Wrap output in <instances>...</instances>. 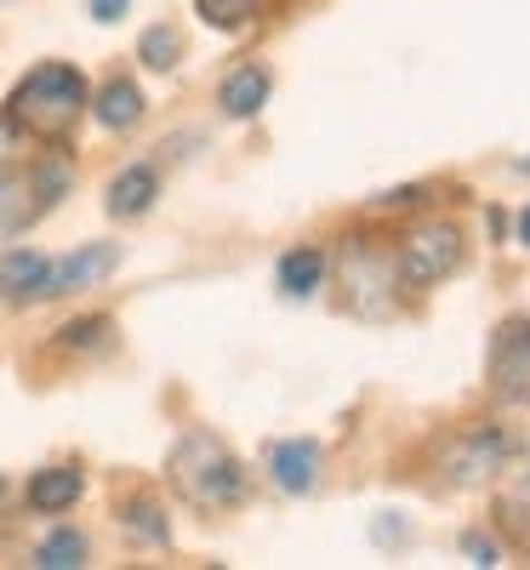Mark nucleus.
I'll list each match as a JSON object with an SVG mask.
<instances>
[{"label": "nucleus", "instance_id": "23", "mask_svg": "<svg viewBox=\"0 0 530 570\" xmlns=\"http://www.w3.org/2000/svg\"><path fill=\"white\" fill-rule=\"evenodd\" d=\"M126 7H131V0H91V18H98V23H120Z\"/></svg>", "mask_w": 530, "mask_h": 570}, {"label": "nucleus", "instance_id": "16", "mask_svg": "<svg viewBox=\"0 0 530 570\" xmlns=\"http://www.w3.org/2000/svg\"><path fill=\"white\" fill-rule=\"evenodd\" d=\"M120 525H126L137 542H155V548H166V542H171L166 513H160V502H149V497H131V502L120 508Z\"/></svg>", "mask_w": 530, "mask_h": 570}, {"label": "nucleus", "instance_id": "17", "mask_svg": "<svg viewBox=\"0 0 530 570\" xmlns=\"http://www.w3.org/2000/svg\"><path fill=\"white\" fill-rule=\"evenodd\" d=\"M29 217H40V212H35V200H29V177H18V171H0V234L23 228Z\"/></svg>", "mask_w": 530, "mask_h": 570}, {"label": "nucleus", "instance_id": "12", "mask_svg": "<svg viewBox=\"0 0 530 570\" xmlns=\"http://www.w3.org/2000/svg\"><path fill=\"white\" fill-rule=\"evenodd\" d=\"M160 195V177L155 166H126L115 183H109V217H143Z\"/></svg>", "mask_w": 530, "mask_h": 570}, {"label": "nucleus", "instance_id": "7", "mask_svg": "<svg viewBox=\"0 0 530 570\" xmlns=\"http://www.w3.org/2000/svg\"><path fill=\"white\" fill-rule=\"evenodd\" d=\"M491 383L502 394H513V389L530 383V320L524 314H513V320L497 325V337H491Z\"/></svg>", "mask_w": 530, "mask_h": 570}, {"label": "nucleus", "instance_id": "6", "mask_svg": "<svg viewBox=\"0 0 530 570\" xmlns=\"http://www.w3.org/2000/svg\"><path fill=\"white\" fill-rule=\"evenodd\" d=\"M120 263V246H86L63 263H46V279H40V297H69V292H91L104 285V274Z\"/></svg>", "mask_w": 530, "mask_h": 570}, {"label": "nucleus", "instance_id": "9", "mask_svg": "<svg viewBox=\"0 0 530 570\" xmlns=\"http://www.w3.org/2000/svg\"><path fill=\"white\" fill-rule=\"evenodd\" d=\"M268 91H274L268 69H257V63H239V69L223 80L217 104H223V115H228V120H252V115L268 104Z\"/></svg>", "mask_w": 530, "mask_h": 570}, {"label": "nucleus", "instance_id": "1", "mask_svg": "<svg viewBox=\"0 0 530 570\" xmlns=\"http://www.w3.org/2000/svg\"><path fill=\"white\" fill-rule=\"evenodd\" d=\"M91 104L86 91V75L75 63H35L7 98V115L18 120V131H35V137H63L80 109Z\"/></svg>", "mask_w": 530, "mask_h": 570}, {"label": "nucleus", "instance_id": "8", "mask_svg": "<svg viewBox=\"0 0 530 570\" xmlns=\"http://www.w3.org/2000/svg\"><path fill=\"white\" fill-rule=\"evenodd\" d=\"M268 473H274V485H279L285 497L314 491V480H320V445H314V440H279V445L268 451Z\"/></svg>", "mask_w": 530, "mask_h": 570}, {"label": "nucleus", "instance_id": "5", "mask_svg": "<svg viewBox=\"0 0 530 570\" xmlns=\"http://www.w3.org/2000/svg\"><path fill=\"white\" fill-rule=\"evenodd\" d=\"M508 468V434L502 428H473L445 451V480L451 485H485L491 473Z\"/></svg>", "mask_w": 530, "mask_h": 570}, {"label": "nucleus", "instance_id": "11", "mask_svg": "<svg viewBox=\"0 0 530 570\" xmlns=\"http://www.w3.org/2000/svg\"><path fill=\"white\" fill-rule=\"evenodd\" d=\"M80 491H86V480H80V468H40L35 480H29V508L35 513H63V508H75L80 502Z\"/></svg>", "mask_w": 530, "mask_h": 570}, {"label": "nucleus", "instance_id": "22", "mask_svg": "<svg viewBox=\"0 0 530 570\" xmlns=\"http://www.w3.org/2000/svg\"><path fill=\"white\" fill-rule=\"evenodd\" d=\"M462 548H468V559H473V564H497V542H491V537L468 531V537H462Z\"/></svg>", "mask_w": 530, "mask_h": 570}, {"label": "nucleus", "instance_id": "20", "mask_svg": "<svg viewBox=\"0 0 530 570\" xmlns=\"http://www.w3.org/2000/svg\"><path fill=\"white\" fill-rule=\"evenodd\" d=\"M195 12L212 23V29H239L263 12V0H195Z\"/></svg>", "mask_w": 530, "mask_h": 570}, {"label": "nucleus", "instance_id": "15", "mask_svg": "<svg viewBox=\"0 0 530 570\" xmlns=\"http://www.w3.org/2000/svg\"><path fill=\"white\" fill-rule=\"evenodd\" d=\"M69 183H75V171H69V160H58V155H46L35 171H29V200H35V212H46V206H58L63 195H69Z\"/></svg>", "mask_w": 530, "mask_h": 570}, {"label": "nucleus", "instance_id": "24", "mask_svg": "<svg viewBox=\"0 0 530 570\" xmlns=\"http://www.w3.org/2000/svg\"><path fill=\"white\" fill-rule=\"evenodd\" d=\"M12 149H18V120H12L7 109H0V160H7Z\"/></svg>", "mask_w": 530, "mask_h": 570}, {"label": "nucleus", "instance_id": "4", "mask_svg": "<svg viewBox=\"0 0 530 570\" xmlns=\"http://www.w3.org/2000/svg\"><path fill=\"white\" fill-rule=\"evenodd\" d=\"M343 279H349L354 314H365V320L389 314V297H394V257H389V252H376V246H365V240L343 246Z\"/></svg>", "mask_w": 530, "mask_h": 570}, {"label": "nucleus", "instance_id": "3", "mask_svg": "<svg viewBox=\"0 0 530 570\" xmlns=\"http://www.w3.org/2000/svg\"><path fill=\"white\" fill-rule=\"evenodd\" d=\"M462 268V234L451 223H422L405 234V246L394 257V274L411 285V292H428V285H440Z\"/></svg>", "mask_w": 530, "mask_h": 570}, {"label": "nucleus", "instance_id": "21", "mask_svg": "<svg viewBox=\"0 0 530 570\" xmlns=\"http://www.w3.org/2000/svg\"><path fill=\"white\" fill-rule=\"evenodd\" d=\"M104 337H109V320L104 314H86V320H75V325L58 331V348H98Z\"/></svg>", "mask_w": 530, "mask_h": 570}, {"label": "nucleus", "instance_id": "25", "mask_svg": "<svg viewBox=\"0 0 530 570\" xmlns=\"http://www.w3.org/2000/svg\"><path fill=\"white\" fill-rule=\"evenodd\" d=\"M416 200H422V188H394V195H376V206H394V212H400V206H416Z\"/></svg>", "mask_w": 530, "mask_h": 570}, {"label": "nucleus", "instance_id": "13", "mask_svg": "<svg viewBox=\"0 0 530 570\" xmlns=\"http://www.w3.org/2000/svg\"><path fill=\"white\" fill-rule=\"evenodd\" d=\"M91 115H98L104 131H131V126L143 120V91H137L131 80H109V86L98 91V104H91Z\"/></svg>", "mask_w": 530, "mask_h": 570}, {"label": "nucleus", "instance_id": "27", "mask_svg": "<svg viewBox=\"0 0 530 570\" xmlns=\"http://www.w3.org/2000/svg\"><path fill=\"white\" fill-rule=\"evenodd\" d=\"M7 497H12V491H7V480H0V508H7Z\"/></svg>", "mask_w": 530, "mask_h": 570}, {"label": "nucleus", "instance_id": "19", "mask_svg": "<svg viewBox=\"0 0 530 570\" xmlns=\"http://www.w3.org/2000/svg\"><path fill=\"white\" fill-rule=\"evenodd\" d=\"M137 58L149 63V69H160V75H166V69H177V58H183V35H177V29H166V23H155L149 35L137 40Z\"/></svg>", "mask_w": 530, "mask_h": 570}, {"label": "nucleus", "instance_id": "26", "mask_svg": "<svg viewBox=\"0 0 530 570\" xmlns=\"http://www.w3.org/2000/svg\"><path fill=\"white\" fill-rule=\"evenodd\" d=\"M519 246H530V206L519 212Z\"/></svg>", "mask_w": 530, "mask_h": 570}, {"label": "nucleus", "instance_id": "10", "mask_svg": "<svg viewBox=\"0 0 530 570\" xmlns=\"http://www.w3.org/2000/svg\"><path fill=\"white\" fill-rule=\"evenodd\" d=\"M40 279H46V257L18 246L0 257V303H40Z\"/></svg>", "mask_w": 530, "mask_h": 570}, {"label": "nucleus", "instance_id": "18", "mask_svg": "<svg viewBox=\"0 0 530 570\" xmlns=\"http://www.w3.org/2000/svg\"><path fill=\"white\" fill-rule=\"evenodd\" d=\"M35 564H46V570H75V564H86V537H80V531H52V537L35 548Z\"/></svg>", "mask_w": 530, "mask_h": 570}, {"label": "nucleus", "instance_id": "14", "mask_svg": "<svg viewBox=\"0 0 530 570\" xmlns=\"http://www.w3.org/2000/svg\"><path fill=\"white\" fill-rule=\"evenodd\" d=\"M320 279H325V252L297 246V252L279 257V292H285V297H314Z\"/></svg>", "mask_w": 530, "mask_h": 570}, {"label": "nucleus", "instance_id": "2", "mask_svg": "<svg viewBox=\"0 0 530 570\" xmlns=\"http://www.w3.org/2000/svg\"><path fill=\"white\" fill-rule=\"evenodd\" d=\"M166 480L177 485L183 502H195V508H206V513L234 508L239 497H246V468H239V462L228 456V445L212 440V434L177 440L171 456H166Z\"/></svg>", "mask_w": 530, "mask_h": 570}]
</instances>
